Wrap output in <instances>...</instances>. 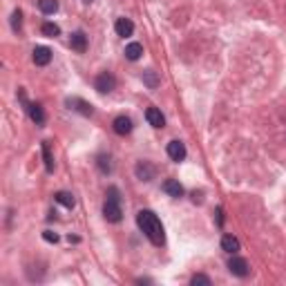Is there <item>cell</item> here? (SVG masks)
Wrapping results in <instances>:
<instances>
[{
    "mask_svg": "<svg viewBox=\"0 0 286 286\" xmlns=\"http://www.w3.org/2000/svg\"><path fill=\"white\" fill-rule=\"evenodd\" d=\"M136 226L141 228V232L154 246H164L166 244L164 224H161V219L156 217L152 210H139V212H136Z\"/></svg>",
    "mask_w": 286,
    "mask_h": 286,
    "instance_id": "cell-1",
    "label": "cell"
},
{
    "mask_svg": "<svg viewBox=\"0 0 286 286\" xmlns=\"http://www.w3.org/2000/svg\"><path fill=\"white\" fill-rule=\"evenodd\" d=\"M103 217L110 224H118L123 219V210H121V202H114V199H106L103 204Z\"/></svg>",
    "mask_w": 286,
    "mask_h": 286,
    "instance_id": "cell-2",
    "label": "cell"
},
{
    "mask_svg": "<svg viewBox=\"0 0 286 286\" xmlns=\"http://www.w3.org/2000/svg\"><path fill=\"white\" fill-rule=\"evenodd\" d=\"M228 270H230L235 278H246V275L250 273V268H248V262L244 260V257H237V252L228 260Z\"/></svg>",
    "mask_w": 286,
    "mask_h": 286,
    "instance_id": "cell-3",
    "label": "cell"
},
{
    "mask_svg": "<svg viewBox=\"0 0 286 286\" xmlns=\"http://www.w3.org/2000/svg\"><path fill=\"white\" fill-rule=\"evenodd\" d=\"M94 88H96L101 94H108L116 88V78H114L110 72H101V74L96 76V80H94Z\"/></svg>",
    "mask_w": 286,
    "mask_h": 286,
    "instance_id": "cell-4",
    "label": "cell"
},
{
    "mask_svg": "<svg viewBox=\"0 0 286 286\" xmlns=\"http://www.w3.org/2000/svg\"><path fill=\"white\" fill-rule=\"evenodd\" d=\"M134 174H136V179H141V181H152L156 174V168L150 161H139V164L134 166Z\"/></svg>",
    "mask_w": 286,
    "mask_h": 286,
    "instance_id": "cell-5",
    "label": "cell"
},
{
    "mask_svg": "<svg viewBox=\"0 0 286 286\" xmlns=\"http://www.w3.org/2000/svg\"><path fill=\"white\" fill-rule=\"evenodd\" d=\"M68 106L70 110H76V112H80L83 116H92L94 114V108H92V103H88V101H83V98H68Z\"/></svg>",
    "mask_w": 286,
    "mask_h": 286,
    "instance_id": "cell-6",
    "label": "cell"
},
{
    "mask_svg": "<svg viewBox=\"0 0 286 286\" xmlns=\"http://www.w3.org/2000/svg\"><path fill=\"white\" fill-rule=\"evenodd\" d=\"M112 128H114V132H116L118 136H126V134H130L134 126H132L130 116H116L114 118V123H112Z\"/></svg>",
    "mask_w": 286,
    "mask_h": 286,
    "instance_id": "cell-7",
    "label": "cell"
},
{
    "mask_svg": "<svg viewBox=\"0 0 286 286\" xmlns=\"http://www.w3.org/2000/svg\"><path fill=\"white\" fill-rule=\"evenodd\" d=\"M186 154H188V152H186V146H184L181 141L174 139V141L168 143V156H170L172 161H177V164H179V161L186 159Z\"/></svg>",
    "mask_w": 286,
    "mask_h": 286,
    "instance_id": "cell-8",
    "label": "cell"
},
{
    "mask_svg": "<svg viewBox=\"0 0 286 286\" xmlns=\"http://www.w3.org/2000/svg\"><path fill=\"white\" fill-rule=\"evenodd\" d=\"M114 30H116L118 36L128 38L134 34V22L130 20V18H116V22H114Z\"/></svg>",
    "mask_w": 286,
    "mask_h": 286,
    "instance_id": "cell-9",
    "label": "cell"
},
{
    "mask_svg": "<svg viewBox=\"0 0 286 286\" xmlns=\"http://www.w3.org/2000/svg\"><path fill=\"white\" fill-rule=\"evenodd\" d=\"M146 118H148V123H150L152 128H164L166 126V116L161 114L159 108H148L146 110Z\"/></svg>",
    "mask_w": 286,
    "mask_h": 286,
    "instance_id": "cell-10",
    "label": "cell"
},
{
    "mask_svg": "<svg viewBox=\"0 0 286 286\" xmlns=\"http://www.w3.org/2000/svg\"><path fill=\"white\" fill-rule=\"evenodd\" d=\"M164 192L170 194V197H174V199H179V197H184V186H181L177 179H166L164 181Z\"/></svg>",
    "mask_w": 286,
    "mask_h": 286,
    "instance_id": "cell-11",
    "label": "cell"
},
{
    "mask_svg": "<svg viewBox=\"0 0 286 286\" xmlns=\"http://www.w3.org/2000/svg\"><path fill=\"white\" fill-rule=\"evenodd\" d=\"M32 58H34V63L36 65H40V68H45V65H50V60H52V50L50 47H36L34 50V56H32Z\"/></svg>",
    "mask_w": 286,
    "mask_h": 286,
    "instance_id": "cell-12",
    "label": "cell"
},
{
    "mask_svg": "<svg viewBox=\"0 0 286 286\" xmlns=\"http://www.w3.org/2000/svg\"><path fill=\"white\" fill-rule=\"evenodd\" d=\"M70 45L74 52H78V54H83L85 50H88V36L83 34V32H74L70 38Z\"/></svg>",
    "mask_w": 286,
    "mask_h": 286,
    "instance_id": "cell-13",
    "label": "cell"
},
{
    "mask_svg": "<svg viewBox=\"0 0 286 286\" xmlns=\"http://www.w3.org/2000/svg\"><path fill=\"white\" fill-rule=\"evenodd\" d=\"M27 114H30V118L36 123V126H42V123H45V112H42V108L38 106V103H27Z\"/></svg>",
    "mask_w": 286,
    "mask_h": 286,
    "instance_id": "cell-14",
    "label": "cell"
},
{
    "mask_svg": "<svg viewBox=\"0 0 286 286\" xmlns=\"http://www.w3.org/2000/svg\"><path fill=\"white\" fill-rule=\"evenodd\" d=\"M222 248L228 252V255H235L240 250V240L235 235H224L222 237Z\"/></svg>",
    "mask_w": 286,
    "mask_h": 286,
    "instance_id": "cell-15",
    "label": "cell"
},
{
    "mask_svg": "<svg viewBox=\"0 0 286 286\" xmlns=\"http://www.w3.org/2000/svg\"><path fill=\"white\" fill-rule=\"evenodd\" d=\"M143 56V45L141 42H130V45L126 47V58L128 60H139Z\"/></svg>",
    "mask_w": 286,
    "mask_h": 286,
    "instance_id": "cell-16",
    "label": "cell"
},
{
    "mask_svg": "<svg viewBox=\"0 0 286 286\" xmlns=\"http://www.w3.org/2000/svg\"><path fill=\"white\" fill-rule=\"evenodd\" d=\"M54 199L60 204V206H65V208H74V206H76V199H74V194H72V192H65V190H60V192H56V194H54Z\"/></svg>",
    "mask_w": 286,
    "mask_h": 286,
    "instance_id": "cell-17",
    "label": "cell"
},
{
    "mask_svg": "<svg viewBox=\"0 0 286 286\" xmlns=\"http://www.w3.org/2000/svg\"><path fill=\"white\" fill-rule=\"evenodd\" d=\"M38 9H40L42 14H56L58 12V0H38Z\"/></svg>",
    "mask_w": 286,
    "mask_h": 286,
    "instance_id": "cell-18",
    "label": "cell"
},
{
    "mask_svg": "<svg viewBox=\"0 0 286 286\" xmlns=\"http://www.w3.org/2000/svg\"><path fill=\"white\" fill-rule=\"evenodd\" d=\"M42 159H45V170L47 172H54V156H52L50 143L42 141Z\"/></svg>",
    "mask_w": 286,
    "mask_h": 286,
    "instance_id": "cell-19",
    "label": "cell"
},
{
    "mask_svg": "<svg viewBox=\"0 0 286 286\" xmlns=\"http://www.w3.org/2000/svg\"><path fill=\"white\" fill-rule=\"evenodd\" d=\"M40 32H42V36H47V38H56L60 34V27L54 25V22H42Z\"/></svg>",
    "mask_w": 286,
    "mask_h": 286,
    "instance_id": "cell-20",
    "label": "cell"
},
{
    "mask_svg": "<svg viewBox=\"0 0 286 286\" xmlns=\"http://www.w3.org/2000/svg\"><path fill=\"white\" fill-rule=\"evenodd\" d=\"M96 164H98V170H101L103 174H110V172H112V159H110L108 154H101V156H98Z\"/></svg>",
    "mask_w": 286,
    "mask_h": 286,
    "instance_id": "cell-21",
    "label": "cell"
},
{
    "mask_svg": "<svg viewBox=\"0 0 286 286\" xmlns=\"http://www.w3.org/2000/svg\"><path fill=\"white\" fill-rule=\"evenodd\" d=\"M20 27H22V12L20 9H14L12 12V30L20 32Z\"/></svg>",
    "mask_w": 286,
    "mask_h": 286,
    "instance_id": "cell-22",
    "label": "cell"
},
{
    "mask_svg": "<svg viewBox=\"0 0 286 286\" xmlns=\"http://www.w3.org/2000/svg\"><path fill=\"white\" fill-rule=\"evenodd\" d=\"M143 80H146L150 88H156V83H159V78H156L154 72H146V74H143Z\"/></svg>",
    "mask_w": 286,
    "mask_h": 286,
    "instance_id": "cell-23",
    "label": "cell"
},
{
    "mask_svg": "<svg viewBox=\"0 0 286 286\" xmlns=\"http://www.w3.org/2000/svg\"><path fill=\"white\" fill-rule=\"evenodd\" d=\"M190 284H192V286H197V284H206V286H210V278H206V275H192Z\"/></svg>",
    "mask_w": 286,
    "mask_h": 286,
    "instance_id": "cell-24",
    "label": "cell"
},
{
    "mask_svg": "<svg viewBox=\"0 0 286 286\" xmlns=\"http://www.w3.org/2000/svg\"><path fill=\"white\" fill-rule=\"evenodd\" d=\"M42 240L50 242V244H56V242H58V235H56V232H52V230H45V232H42Z\"/></svg>",
    "mask_w": 286,
    "mask_h": 286,
    "instance_id": "cell-25",
    "label": "cell"
},
{
    "mask_svg": "<svg viewBox=\"0 0 286 286\" xmlns=\"http://www.w3.org/2000/svg\"><path fill=\"white\" fill-rule=\"evenodd\" d=\"M222 214H224V210H222V208H217V224H219V226L224 224V217H222Z\"/></svg>",
    "mask_w": 286,
    "mask_h": 286,
    "instance_id": "cell-26",
    "label": "cell"
},
{
    "mask_svg": "<svg viewBox=\"0 0 286 286\" xmlns=\"http://www.w3.org/2000/svg\"><path fill=\"white\" fill-rule=\"evenodd\" d=\"M85 2H92V0H85Z\"/></svg>",
    "mask_w": 286,
    "mask_h": 286,
    "instance_id": "cell-27",
    "label": "cell"
}]
</instances>
